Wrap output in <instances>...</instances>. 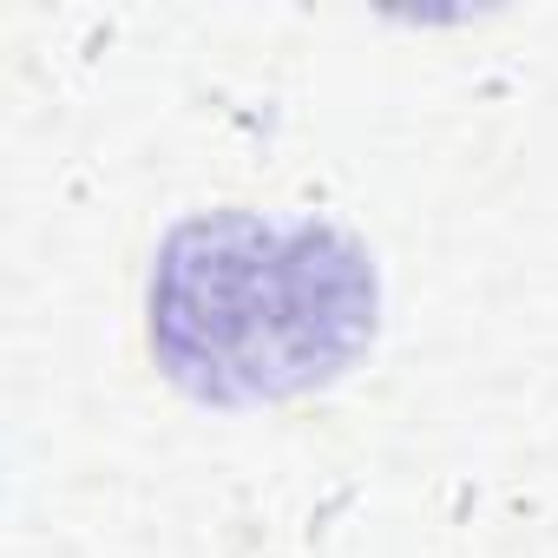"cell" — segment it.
Instances as JSON below:
<instances>
[{"mask_svg":"<svg viewBox=\"0 0 558 558\" xmlns=\"http://www.w3.org/2000/svg\"><path fill=\"white\" fill-rule=\"evenodd\" d=\"M375 329V256L310 210H197L171 223L145 276L151 362L210 408L303 401L342 381Z\"/></svg>","mask_w":558,"mask_h":558,"instance_id":"obj_1","label":"cell"}]
</instances>
